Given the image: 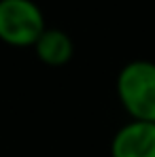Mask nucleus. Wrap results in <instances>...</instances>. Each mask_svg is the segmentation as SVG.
Listing matches in <instances>:
<instances>
[{"instance_id":"3","label":"nucleus","mask_w":155,"mask_h":157,"mask_svg":"<svg viewBox=\"0 0 155 157\" xmlns=\"http://www.w3.org/2000/svg\"><path fill=\"white\" fill-rule=\"evenodd\" d=\"M110 157H155V123L130 121L110 140Z\"/></svg>"},{"instance_id":"1","label":"nucleus","mask_w":155,"mask_h":157,"mask_svg":"<svg viewBox=\"0 0 155 157\" xmlns=\"http://www.w3.org/2000/svg\"><path fill=\"white\" fill-rule=\"evenodd\" d=\"M117 98L132 121L155 123V62H128L117 75Z\"/></svg>"},{"instance_id":"2","label":"nucleus","mask_w":155,"mask_h":157,"mask_svg":"<svg viewBox=\"0 0 155 157\" xmlns=\"http://www.w3.org/2000/svg\"><path fill=\"white\" fill-rule=\"evenodd\" d=\"M45 28V15L34 0H0V40L4 45L34 47Z\"/></svg>"},{"instance_id":"4","label":"nucleus","mask_w":155,"mask_h":157,"mask_svg":"<svg viewBox=\"0 0 155 157\" xmlns=\"http://www.w3.org/2000/svg\"><path fill=\"white\" fill-rule=\"evenodd\" d=\"M34 53L36 57L47 64V66H64L72 59L75 55V43L72 38L60 30V28H45V32L38 36V40L34 43Z\"/></svg>"}]
</instances>
